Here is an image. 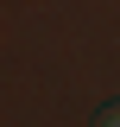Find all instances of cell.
<instances>
[{"label":"cell","instance_id":"obj_1","mask_svg":"<svg viewBox=\"0 0 120 127\" xmlns=\"http://www.w3.org/2000/svg\"><path fill=\"white\" fill-rule=\"evenodd\" d=\"M95 127H120V108H107V114H101V121H95Z\"/></svg>","mask_w":120,"mask_h":127}]
</instances>
